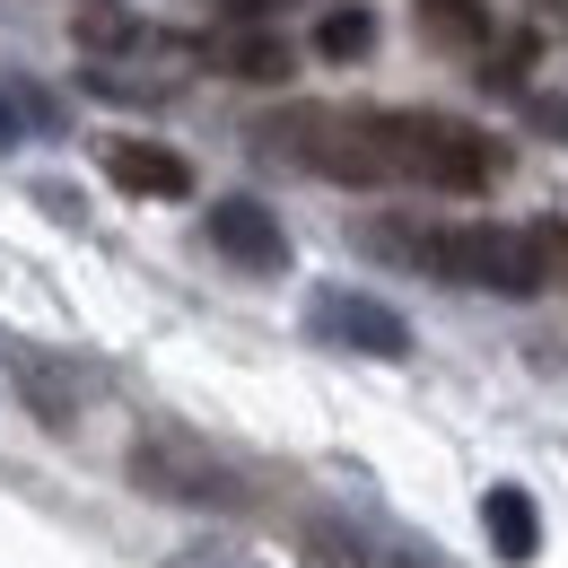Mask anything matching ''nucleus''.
Instances as JSON below:
<instances>
[{"label": "nucleus", "mask_w": 568, "mask_h": 568, "mask_svg": "<svg viewBox=\"0 0 568 568\" xmlns=\"http://www.w3.org/2000/svg\"><path fill=\"white\" fill-rule=\"evenodd\" d=\"M525 114H534V132L568 141V97H525Z\"/></svg>", "instance_id": "13"}, {"label": "nucleus", "mask_w": 568, "mask_h": 568, "mask_svg": "<svg viewBox=\"0 0 568 568\" xmlns=\"http://www.w3.org/2000/svg\"><path fill=\"white\" fill-rule=\"evenodd\" d=\"M306 333L342 342V351H367V358H412V324L385 297H358V288H315L306 297Z\"/></svg>", "instance_id": "4"}, {"label": "nucleus", "mask_w": 568, "mask_h": 568, "mask_svg": "<svg viewBox=\"0 0 568 568\" xmlns=\"http://www.w3.org/2000/svg\"><path fill=\"white\" fill-rule=\"evenodd\" d=\"M420 36L446 53H481L490 44V9L481 0H420Z\"/></svg>", "instance_id": "9"}, {"label": "nucleus", "mask_w": 568, "mask_h": 568, "mask_svg": "<svg viewBox=\"0 0 568 568\" xmlns=\"http://www.w3.org/2000/svg\"><path fill=\"white\" fill-rule=\"evenodd\" d=\"M297 568H367V560H358V542H342V534H315L297 551Z\"/></svg>", "instance_id": "12"}, {"label": "nucleus", "mask_w": 568, "mask_h": 568, "mask_svg": "<svg viewBox=\"0 0 568 568\" xmlns=\"http://www.w3.org/2000/svg\"><path fill=\"white\" fill-rule=\"evenodd\" d=\"M219 62L236 79H288V44H272V36H227Z\"/></svg>", "instance_id": "11"}, {"label": "nucleus", "mask_w": 568, "mask_h": 568, "mask_svg": "<svg viewBox=\"0 0 568 568\" xmlns=\"http://www.w3.org/2000/svg\"><path fill=\"white\" fill-rule=\"evenodd\" d=\"M367 44H376V18H367V9L315 18V53H324V62H367Z\"/></svg>", "instance_id": "10"}, {"label": "nucleus", "mask_w": 568, "mask_h": 568, "mask_svg": "<svg viewBox=\"0 0 568 568\" xmlns=\"http://www.w3.org/2000/svg\"><path fill=\"white\" fill-rule=\"evenodd\" d=\"M394 123V166H403V184H428V193H490L498 175H507V149L481 132V123H464V114H420V105H403V114H385Z\"/></svg>", "instance_id": "2"}, {"label": "nucleus", "mask_w": 568, "mask_h": 568, "mask_svg": "<svg viewBox=\"0 0 568 568\" xmlns=\"http://www.w3.org/2000/svg\"><path fill=\"white\" fill-rule=\"evenodd\" d=\"M9 376H18V394H27V412H36V420H53V428L79 420V367L27 351V342H9Z\"/></svg>", "instance_id": "7"}, {"label": "nucleus", "mask_w": 568, "mask_h": 568, "mask_svg": "<svg viewBox=\"0 0 568 568\" xmlns=\"http://www.w3.org/2000/svg\"><path fill=\"white\" fill-rule=\"evenodd\" d=\"M542 254H551V272H568V219H551V227H542Z\"/></svg>", "instance_id": "14"}, {"label": "nucleus", "mask_w": 568, "mask_h": 568, "mask_svg": "<svg viewBox=\"0 0 568 568\" xmlns=\"http://www.w3.org/2000/svg\"><path fill=\"white\" fill-rule=\"evenodd\" d=\"M385 254L403 263H428L437 281H464V288H490V297H534L551 281V254H542V227H498V219H473V227H376Z\"/></svg>", "instance_id": "1"}, {"label": "nucleus", "mask_w": 568, "mask_h": 568, "mask_svg": "<svg viewBox=\"0 0 568 568\" xmlns=\"http://www.w3.org/2000/svg\"><path fill=\"white\" fill-rule=\"evenodd\" d=\"M97 166H105V184H123V193H141V202H184L193 193V158L166 141H105L97 149Z\"/></svg>", "instance_id": "6"}, {"label": "nucleus", "mask_w": 568, "mask_h": 568, "mask_svg": "<svg viewBox=\"0 0 568 568\" xmlns=\"http://www.w3.org/2000/svg\"><path fill=\"white\" fill-rule=\"evenodd\" d=\"M481 525H490V551L507 568H525L534 542H542V516H534V498L516 490V481H490V490H481Z\"/></svg>", "instance_id": "8"}, {"label": "nucleus", "mask_w": 568, "mask_h": 568, "mask_svg": "<svg viewBox=\"0 0 568 568\" xmlns=\"http://www.w3.org/2000/svg\"><path fill=\"white\" fill-rule=\"evenodd\" d=\"M132 481H141L149 498H175V507H236V498H245V481H236L227 464L175 446V437H141V446H132Z\"/></svg>", "instance_id": "3"}, {"label": "nucleus", "mask_w": 568, "mask_h": 568, "mask_svg": "<svg viewBox=\"0 0 568 568\" xmlns=\"http://www.w3.org/2000/svg\"><path fill=\"white\" fill-rule=\"evenodd\" d=\"M211 245L236 263V272H263V281H272V272H288V227L263 211L254 193H227V202L211 211Z\"/></svg>", "instance_id": "5"}, {"label": "nucleus", "mask_w": 568, "mask_h": 568, "mask_svg": "<svg viewBox=\"0 0 568 568\" xmlns=\"http://www.w3.org/2000/svg\"><path fill=\"white\" fill-rule=\"evenodd\" d=\"M0 149H18V105L0 97Z\"/></svg>", "instance_id": "15"}]
</instances>
